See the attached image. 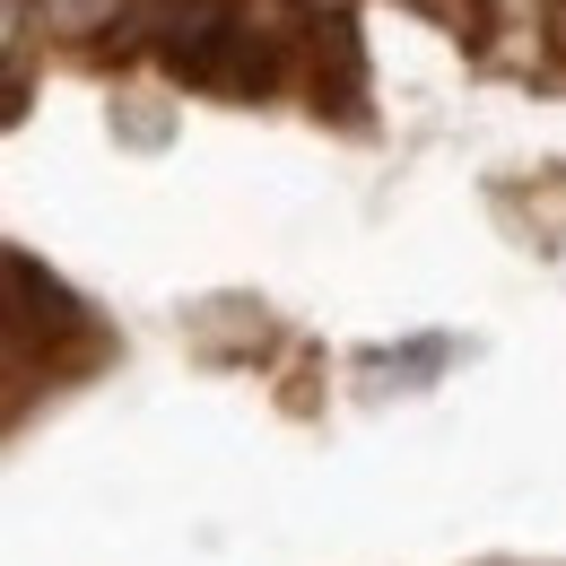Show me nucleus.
<instances>
[{
    "instance_id": "obj_1",
    "label": "nucleus",
    "mask_w": 566,
    "mask_h": 566,
    "mask_svg": "<svg viewBox=\"0 0 566 566\" xmlns=\"http://www.w3.org/2000/svg\"><path fill=\"white\" fill-rule=\"evenodd\" d=\"M157 53H166V71L201 78V87H262L271 78V44L253 35V18L235 0H175L157 18Z\"/></svg>"
}]
</instances>
